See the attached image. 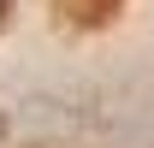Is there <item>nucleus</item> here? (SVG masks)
<instances>
[{
	"label": "nucleus",
	"instance_id": "1",
	"mask_svg": "<svg viewBox=\"0 0 154 148\" xmlns=\"http://www.w3.org/2000/svg\"><path fill=\"white\" fill-rule=\"evenodd\" d=\"M119 6H125V0H54V12L71 24V30H107V24L119 18Z\"/></svg>",
	"mask_w": 154,
	"mask_h": 148
},
{
	"label": "nucleus",
	"instance_id": "2",
	"mask_svg": "<svg viewBox=\"0 0 154 148\" xmlns=\"http://www.w3.org/2000/svg\"><path fill=\"white\" fill-rule=\"evenodd\" d=\"M6 12H12V0H0V24H6Z\"/></svg>",
	"mask_w": 154,
	"mask_h": 148
}]
</instances>
